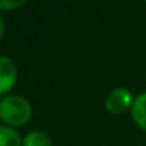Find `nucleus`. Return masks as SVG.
I'll use <instances>...</instances> for the list:
<instances>
[{"label":"nucleus","mask_w":146,"mask_h":146,"mask_svg":"<svg viewBox=\"0 0 146 146\" xmlns=\"http://www.w3.org/2000/svg\"><path fill=\"white\" fill-rule=\"evenodd\" d=\"M32 102L25 96L11 93L0 98V119L5 126L19 129L32 119Z\"/></svg>","instance_id":"nucleus-1"},{"label":"nucleus","mask_w":146,"mask_h":146,"mask_svg":"<svg viewBox=\"0 0 146 146\" xmlns=\"http://www.w3.org/2000/svg\"><path fill=\"white\" fill-rule=\"evenodd\" d=\"M133 101H135V96L132 94V91L129 88H126V86H116L105 98V108L111 115H121L127 110L130 111V108L133 105Z\"/></svg>","instance_id":"nucleus-2"},{"label":"nucleus","mask_w":146,"mask_h":146,"mask_svg":"<svg viewBox=\"0 0 146 146\" xmlns=\"http://www.w3.org/2000/svg\"><path fill=\"white\" fill-rule=\"evenodd\" d=\"M17 76L19 72H17L16 61L8 55H2L0 57V94H11L17 82Z\"/></svg>","instance_id":"nucleus-3"},{"label":"nucleus","mask_w":146,"mask_h":146,"mask_svg":"<svg viewBox=\"0 0 146 146\" xmlns=\"http://www.w3.org/2000/svg\"><path fill=\"white\" fill-rule=\"evenodd\" d=\"M130 116L140 129L146 130V91L135 96L133 105L130 108Z\"/></svg>","instance_id":"nucleus-4"},{"label":"nucleus","mask_w":146,"mask_h":146,"mask_svg":"<svg viewBox=\"0 0 146 146\" xmlns=\"http://www.w3.org/2000/svg\"><path fill=\"white\" fill-rule=\"evenodd\" d=\"M0 146H24V137L14 127L0 126Z\"/></svg>","instance_id":"nucleus-5"},{"label":"nucleus","mask_w":146,"mask_h":146,"mask_svg":"<svg viewBox=\"0 0 146 146\" xmlns=\"http://www.w3.org/2000/svg\"><path fill=\"white\" fill-rule=\"evenodd\" d=\"M24 146H54V141L46 130L35 129L24 135Z\"/></svg>","instance_id":"nucleus-6"},{"label":"nucleus","mask_w":146,"mask_h":146,"mask_svg":"<svg viewBox=\"0 0 146 146\" xmlns=\"http://www.w3.org/2000/svg\"><path fill=\"white\" fill-rule=\"evenodd\" d=\"M24 5H25V0H0V10L3 11L17 10Z\"/></svg>","instance_id":"nucleus-7"},{"label":"nucleus","mask_w":146,"mask_h":146,"mask_svg":"<svg viewBox=\"0 0 146 146\" xmlns=\"http://www.w3.org/2000/svg\"><path fill=\"white\" fill-rule=\"evenodd\" d=\"M0 35L2 36L5 35V19H3V16H0Z\"/></svg>","instance_id":"nucleus-8"}]
</instances>
